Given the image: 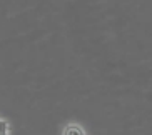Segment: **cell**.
Returning a JSON list of instances; mask_svg holds the SVG:
<instances>
[{"label":"cell","instance_id":"2","mask_svg":"<svg viewBox=\"0 0 152 135\" xmlns=\"http://www.w3.org/2000/svg\"><path fill=\"white\" fill-rule=\"evenodd\" d=\"M9 123L5 120H0V135H9Z\"/></svg>","mask_w":152,"mask_h":135},{"label":"cell","instance_id":"1","mask_svg":"<svg viewBox=\"0 0 152 135\" xmlns=\"http://www.w3.org/2000/svg\"><path fill=\"white\" fill-rule=\"evenodd\" d=\"M64 135H85V132L79 125H67L64 130Z\"/></svg>","mask_w":152,"mask_h":135}]
</instances>
